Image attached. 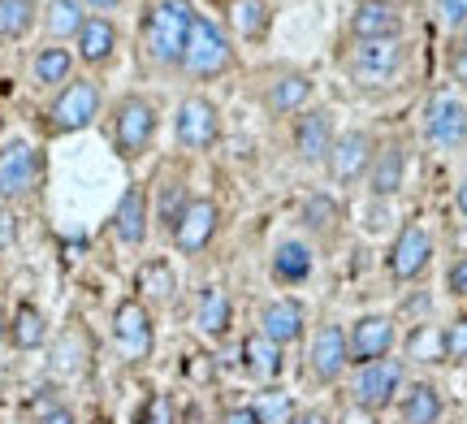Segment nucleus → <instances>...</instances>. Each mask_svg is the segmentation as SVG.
Masks as SVG:
<instances>
[{
    "label": "nucleus",
    "instance_id": "nucleus-10",
    "mask_svg": "<svg viewBox=\"0 0 467 424\" xmlns=\"http://www.w3.org/2000/svg\"><path fill=\"white\" fill-rule=\"evenodd\" d=\"M399 346V321L385 316V312H364L359 321H350L347 329V351H350V368H364L377 359H389Z\"/></svg>",
    "mask_w": 467,
    "mask_h": 424
},
{
    "label": "nucleus",
    "instance_id": "nucleus-6",
    "mask_svg": "<svg viewBox=\"0 0 467 424\" xmlns=\"http://www.w3.org/2000/svg\"><path fill=\"white\" fill-rule=\"evenodd\" d=\"M402 386H407V359H377V364H364L355 368L350 377V403L355 408H368V411H389L399 403Z\"/></svg>",
    "mask_w": 467,
    "mask_h": 424
},
{
    "label": "nucleus",
    "instance_id": "nucleus-35",
    "mask_svg": "<svg viewBox=\"0 0 467 424\" xmlns=\"http://www.w3.org/2000/svg\"><path fill=\"white\" fill-rule=\"evenodd\" d=\"M251 411H255V420L260 424H290L295 420V403H290V394H282V390L255 394Z\"/></svg>",
    "mask_w": 467,
    "mask_h": 424
},
{
    "label": "nucleus",
    "instance_id": "nucleus-7",
    "mask_svg": "<svg viewBox=\"0 0 467 424\" xmlns=\"http://www.w3.org/2000/svg\"><path fill=\"white\" fill-rule=\"evenodd\" d=\"M100 104H104V91L96 78H69L57 100L48 104V130L52 135H78L87 130L91 121L100 118Z\"/></svg>",
    "mask_w": 467,
    "mask_h": 424
},
{
    "label": "nucleus",
    "instance_id": "nucleus-42",
    "mask_svg": "<svg viewBox=\"0 0 467 424\" xmlns=\"http://www.w3.org/2000/svg\"><path fill=\"white\" fill-rule=\"evenodd\" d=\"M17 243V221L9 212V204H0V252H9Z\"/></svg>",
    "mask_w": 467,
    "mask_h": 424
},
{
    "label": "nucleus",
    "instance_id": "nucleus-29",
    "mask_svg": "<svg viewBox=\"0 0 467 424\" xmlns=\"http://www.w3.org/2000/svg\"><path fill=\"white\" fill-rule=\"evenodd\" d=\"M303 230L317 238H334L337 234V221H342V204H337L334 191H312L307 200H303Z\"/></svg>",
    "mask_w": 467,
    "mask_h": 424
},
{
    "label": "nucleus",
    "instance_id": "nucleus-47",
    "mask_svg": "<svg viewBox=\"0 0 467 424\" xmlns=\"http://www.w3.org/2000/svg\"><path fill=\"white\" fill-rule=\"evenodd\" d=\"M126 0H83V9H96V14H109V9H121Z\"/></svg>",
    "mask_w": 467,
    "mask_h": 424
},
{
    "label": "nucleus",
    "instance_id": "nucleus-50",
    "mask_svg": "<svg viewBox=\"0 0 467 424\" xmlns=\"http://www.w3.org/2000/svg\"><path fill=\"white\" fill-rule=\"evenodd\" d=\"M91 424H109V420H91Z\"/></svg>",
    "mask_w": 467,
    "mask_h": 424
},
{
    "label": "nucleus",
    "instance_id": "nucleus-16",
    "mask_svg": "<svg viewBox=\"0 0 467 424\" xmlns=\"http://www.w3.org/2000/svg\"><path fill=\"white\" fill-rule=\"evenodd\" d=\"M347 31L350 39H407V9L399 0H355Z\"/></svg>",
    "mask_w": 467,
    "mask_h": 424
},
{
    "label": "nucleus",
    "instance_id": "nucleus-18",
    "mask_svg": "<svg viewBox=\"0 0 467 424\" xmlns=\"http://www.w3.org/2000/svg\"><path fill=\"white\" fill-rule=\"evenodd\" d=\"M317 100V78L307 69H277L265 83V109L273 118H299Z\"/></svg>",
    "mask_w": 467,
    "mask_h": 424
},
{
    "label": "nucleus",
    "instance_id": "nucleus-51",
    "mask_svg": "<svg viewBox=\"0 0 467 424\" xmlns=\"http://www.w3.org/2000/svg\"><path fill=\"white\" fill-rule=\"evenodd\" d=\"M441 424H454V420H441Z\"/></svg>",
    "mask_w": 467,
    "mask_h": 424
},
{
    "label": "nucleus",
    "instance_id": "nucleus-3",
    "mask_svg": "<svg viewBox=\"0 0 467 424\" xmlns=\"http://www.w3.org/2000/svg\"><path fill=\"white\" fill-rule=\"evenodd\" d=\"M238 66V44L234 35L221 26L217 17L195 14L191 22V35H186V52H182V74L191 83H213L221 74H230Z\"/></svg>",
    "mask_w": 467,
    "mask_h": 424
},
{
    "label": "nucleus",
    "instance_id": "nucleus-8",
    "mask_svg": "<svg viewBox=\"0 0 467 424\" xmlns=\"http://www.w3.org/2000/svg\"><path fill=\"white\" fill-rule=\"evenodd\" d=\"M433 255H437V243H433V234H429V225L407 221L399 234H394L389 252H385V269H389L394 282L411 286V282H420L424 273L433 269Z\"/></svg>",
    "mask_w": 467,
    "mask_h": 424
},
{
    "label": "nucleus",
    "instance_id": "nucleus-39",
    "mask_svg": "<svg viewBox=\"0 0 467 424\" xmlns=\"http://www.w3.org/2000/svg\"><path fill=\"white\" fill-rule=\"evenodd\" d=\"M31 411L39 416V424H78L74 420V411H69L66 403H57V398H39Z\"/></svg>",
    "mask_w": 467,
    "mask_h": 424
},
{
    "label": "nucleus",
    "instance_id": "nucleus-33",
    "mask_svg": "<svg viewBox=\"0 0 467 424\" xmlns=\"http://www.w3.org/2000/svg\"><path fill=\"white\" fill-rule=\"evenodd\" d=\"M191 200H195V195L186 191V182H165V187H161V195H156V221H161L165 234H173V225L182 221Z\"/></svg>",
    "mask_w": 467,
    "mask_h": 424
},
{
    "label": "nucleus",
    "instance_id": "nucleus-48",
    "mask_svg": "<svg viewBox=\"0 0 467 424\" xmlns=\"http://www.w3.org/2000/svg\"><path fill=\"white\" fill-rule=\"evenodd\" d=\"M9 338V316H5V312H0V342Z\"/></svg>",
    "mask_w": 467,
    "mask_h": 424
},
{
    "label": "nucleus",
    "instance_id": "nucleus-2",
    "mask_svg": "<svg viewBox=\"0 0 467 424\" xmlns=\"http://www.w3.org/2000/svg\"><path fill=\"white\" fill-rule=\"evenodd\" d=\"M195 0H151L143 14V57L156 69H178L186 52V35L195 22Z\"/></svg>",
    "mask_w": 467,
    "mask_h": 424
},
{
    "label": "nucleus",
    "instance_id": "nucleus-23",
    "mask_svg": "<svg viewBox=\"0 0 467 424\" xmlns=\"http://www.w3.org/2000/svg\"><path fill=\"white\" fill-rule=\"evenodd\" d=\"M113 234L121 247H143V238H148V191L130 182V187L121 191V200L113 208Z\"/></svg>",
    "mask_w": 467,
    "mask_h": 424
},
{
    "label": "nucleus",
    "instance_id": "nucleus-9",
    "mask_svg": "<svg viewBox=\"0 0 467 424\" xmlns=\"http://www.w3.org/2000/svg\"><path fill=\"white\" fill-rule=\"evenodd\" d=\"M39 173H44V160L31 139H5L0 143V204L31 200L39 187Z\"/></svg>",
    "mask_w": 467,
    "mask_h": 424
},
{
    "label": "nucleus",
    "instance_id": "nucleus-19",
    "mask_svg": "<svg viewBox=\"0 0 467 424\" xmlns=\"http://www.w3.org/2000/svg\"><path fill=\"white\" fill-rule=\"evenodd\" d=\"M217 230H221V204L217 200H208V195H195L191 204H186V212H182V221L173 225V247L182 255H200L213 238H217Z\"/></svg>",
    "mask_w": 467,
    "mask_h": 424
},
{
    "label": "nucleus",
    "instance_id": "nucleus-24",
    "mask_svg": "<svg viewBox=\"0 0 467 424\" xmlns=\"http://www.w3.org/2000/svg\"><path fill=\"white\" fill-rule=\"evenodd\" d=\"M74 44H78L74 61H83V66L100 69V66H109V61L117 57V26L104 14H87L83 31L74 35Z\"/></svg>",
    "mask_w": 467,
    "mask_h": 424
},
{
    "label": "nucleus",
    "instance_id": "nucleus-45",
    "mask_svg": "<svg viewBox=\"0 0 467 424\" xmlns=\"http://www.w3.org/2000/svg\"><path fill=\"white\" fill-rule=\"evenodd\" d=\"M454 208H459V217L467 221V173L454 182Z\"/></svg>",
    "mask_w": 467,
    "mask_h": 424
},
{
    "label": "nucleus",
    "instance_id": "nucleus-36",
    "mask_svg": "<svg viewBox=\"0 0 467 424\" xmlns=\"http://www.w3.org/2000/svg\"><path fill=\"white\" fill-rule=\"evenodd\" d=\"M441 359L446 364H467V316L441 325Z\"/></svg>",
    "mask_w": 467,
    "mask_h": 424
},
{
    "label": "nucleus",
    "instance_id": "nucleus-43",
    "mask_svg": "<svg viewBox=\"0 0 467 424\" xmlns=\"http://www.w3.org/2000/svg\"><path fill=\"white\" fill-rule=\"evenodd\" d=\"M334 424H381V420H377V411L355 408V403H350V408L337 411V420H334Z\"/></svg>",
    "mask_w": 467,
    "mask_h": 424
},
{
    "label": "nucleus",
    "instance_id": "nucleus-13",
    "mask_svg": "<svg viewBox=\"0 0 467 424\" xmlns=\"http://www.w3.org/2000/svg\"><path fill=\"white\" fill-rule=\"evenodd\" d=\"M407 173H411V143L402 135L377 139V152L368 165V195L372 200H394L407 187Z\"/></svg>",
    "mask_w": 467,
    "mask_h": 424
},
{
    "label": "nucleus",
    "instance_id": "nucleus-20",
    "mask_svg": "<svg viewBox=\"0 0 467 424\" xmlns=\"http://www.w3.org/2000/svg\"><path fill=\"white\" fill-rule=\"evenodd\" d=\"M303 329H307V307H303L299 299L282 295V299H268V304L260 307V334H265L268 342H277L282 351L303 338Z\"/></svg>",
    "mask_w": 467,
    "mask_h": 424
},
{
    "label": "nucleus",
    "instance_id": "nucleus-44",
    "mask_svg": "<svg viewBox=\"0 0 467 424\" xmlns=\"http://www.w3.org/2000/svg\"><path fill=\"white\" fill-rule=\"evenodd\" d=\"M217 424H260V420H255V411H251V408H230Z\"/></svg>",
    "mask_w": 467,
    "mask_h": 424
},
{
    "label": "nucleus",
    "instance_id": "nucleus-49",
    "mask_svg": "<svg viewBox=\"0 0 467 424\" xmlns=\"http://www.w3.org/2000/svg\"><path fill=\"white\" fill-rule=\"evenodd\" d=\"M459 44H467V31H463V35H459Z\"/></svg>",
    "mask_w": 467,
    "mask_h": 424
},
{
    "label": "nucleus",
    "instance_id": "nucleus-22",
    "mask_svg": "<svg viewBox=\"0 0 467 424\" xmlns=\"http://www.w3.org/2000/svg\"><path fill=\"white\" fill-rule=\"evenodd\" d=\"M317 269V252H312V243H303V238H285L273 247L268 255V273H273V282L277 286H303L307 277Z\"/></svg>",
    "mask_w": 467,
    "mask_h": 424
},
{
    "label": "nucleus",
    "instance_id": "nucleus-46",
    "mask_svg": "<svg viewBox=\"0 0 467 424\" xmlns=\"http://www.w3.org/2000/svg\"><path fill=\"white\" fill-rule=\"evenodd\" d=\"M290 424H334V420H329L325 411H317V408H312V411H299V416H295V420H290Z\"/></svg>",
    "mask_w": 467,
    "mask_h": 424
},
{
    "label": "nucleus",
    "instance_id": "nucleus-25",
    "mask_svg": "<svg viewBox=\"0 0 467 424\" xmlns=\"http://www.w3.org/2000/svg\"><path fill=\"white\" fill-rule=\"evenodd\" d=\"M238 356H243V373H247L251 381H260V386H273V381L282 377V368H285L282 346H277V342H268L260 329L243 338Z\"/></svg>",
    "mask_w": 467,
    "mask_h": 424
},
{
    "label": "nucleus",
    "instance_id": "nucleus-17",
    "mask_svg": "<svg viewBox=\"0 0 467 424\" xmlns=\"http://www.w3.org/2000/svg\"><path fill=\"white\" fill-rule=\"evenodd\" d=\"M307 368L317 377L320 386H334L350 373V351H347V329L337 321L317 325L312 334V346H307Z\"/></svg>",
    "mask_w": 467,
    "mask_h": 424
},
{
    "label": "nucleus",
    "instance_id": "nucleus-4",
    "mask_svg": "<svg viewBox=\"0 0 467 424\" xmlns=\"http://www.w3.org/2000/svg\"><path fill=\"white\" fill-rule=\"evenodd\" d=\"M156 126H161V113H156V104H151L148 96H139V91L121 96V100L113 104V121H109L113 152L121 156L126 165H134V160H139V156L151 148Z\"/></svg>",
    "mask_w": 467,
    "mask_h": 424
},
{
    "label": "nucleus",
    "instance_id": "nucleus-41",
    "mask_svg": "<svg viewBox=\"0 0 467 424\" xmlns=\"http://www.w3.org/2000/svg\"><path fill=\"white\" fill-rule=\"evenodd\" d=\"M451 78L459 91H467V44H454L451 48Z\"/></svg>",
    "mask_w": 467,
    "mask_h": 424
},
{
    "label": "nucleus",
    "instance_id": "nucleus-14",
    "mask_svg": "<svg viewBox=\"0 0 467 424\" xmlns=\"http://www.w3.org/2000/svg\"><path fill=\"white\" fill-rule=\"evenodd\" d=\"M372 152H377V135H368L364 126L337 130L334 148H329V160H325V173L334 178L337 187H355L359 178H368Z\"/></svg>",
    "mask_w": 467,
    "mask_h": 424
},
{
    "label": "nucleus",
    "instance_id": "nucleus-34",
    "mask_svg": "<svg viewBox=\"0 0 467 424\" xmlns=\"http://www.w3.org/2000/svg\"><path fill=\"white\" fill-rule=\"evenodd\" d=\"M35 0H0V39H22L35 26Z\"/></svg>",
    "mask_w": 467,
    "mask_h": 424
},
{
    "label": "nucleus",
    "instance_id": "nucleus-27",
    "mask_svg": "<svg viewBox=\"0 0 467 424\" xmlns=\"http://www.w3.org/2000/svg\"><path fill=\"white\" fill-rule=\"evenodd\" d=\"M134 299H143V304H173V295H178V277H173V264L169 260H143L139 273H134Z\"/></svg>",
    "mask_w": 467,
    "mask_h": 424
},
{
    "label": "nucleus",
    "instance_id": "nucleus-15",
    "mask_svg": "<svg viewBox=\"0 0 467 424\" xmlns=\"http://www.w3.org/2000/svg\"><path fill=\"white\" fill-rule=\"evenodd\" d=\"M113 342L130 364H143V359L151 356L156 325H151V312L143 299H121V304L113 307Z\"/></svg>",
    "mask_w": 467,
    "mask_h": 424
},
{
    "label": "nucleus",
    "instance_id": "nucleus-12",
    "mask_svg": "<svg viewBox=\"0 0 467 424\" xmlns=\"http://www.w3.org/2000/svg\"><path fill=\"white\" fill-rule=\"evenodd\" d=\"M337 139V126H334V113L329 109H303L295 126H290V148H295V160L307 165V170H325V160H329V148H334Z\"/></svg>",
    "mask_w": 467,
    "mask_h": 424
},
{
    "label": "nucleus",
    "instance_id": "nucleus-1",
    "mask_svg": "<svg viewBox=\"0 0 467 424\" xmlns=\"http://www.w3.org/2000/svg\"><path fill=\"white\" fill-rule=\"evenodd\" d=\"M411 66V44L407 39H350L342 57V74L359 91H385L402 83V74Z\"/></svg>",
    "mask_w": 467,
    "mask_h": 424
},
{
    "label": "nucleus",
    "instance_id": "nucleus-28",
    "mask_svg": "<svg viewBox=\"0 0 467 424\" xmlns=\"http://www.w3.org/2000/svg\"><path fill=\"white\" fill-rule=\"evenodd\" d=\"M31 78L39 87H61L74 78V52L66 48V44H44V48H35L31 57Z\"/></svg>",
    "mask_w": 467,
    "mask_h": 424
},
{
    "label": "nucleus",
    "instance_id": "nucleus-26",
    "mask_svg": "<svg viewBox=\"0 0 467 424\" xmlns=\"http://www.w3.org/2000/svg\"><path fill=\"white\" fill-rule=\"evenodd\" d=\"M195 325H200L203 338H225L234 325V299L221 286H203L200 299H195Z\"/></svg>",
    "mask_w": 467,
    "mask_h": 424
},
{
    "label": "nucleus",
    "instance_id": "nucleus-32",
    "mask_svg": "<svg viewBox=\"0 0 467 424\" xmlns=\"http://www.w3.org/2000/svg\"><path fill=\"white\" fill-rule=\"evenodd\" d=\"M234 26L247 44H260L268 39V26H273V5L268 0H234Z\"/></svg>",
    "mask_w": 467,
    "mask_h": 424
},
{
    "label": "nucleus",
    "instance_id": "nucleus-21",
    "mask_svg": "<svg viewBox=\"0 0 467 424\" xmlns=\"http://www.w3.org/2000/svg\"><path fill=\"white\" fill-rule=\"evenodd\" d=\"M399 424H441L446 420V394L437 381H407L399 394Z\"/></svg>",
    "mask_w": 467,
    "mask_h": 424
},
{
    "label": "nucleus",
    "instance_id": "nucleus-40",
    "mask_svg": "<svg viewBox=\"0 0 467 424\" xmlns=\"http://www.w3.org/2000/svg\"><path fill=\"white\" fill-rule=\"evenodd\" d=\"M446 295H451V299H463V304H467V255H459L451 269H446Z\"/></svg>",
    "mask_w": 467,
    "mask_h": 424
},
{
    "label": "nucleus",
    "instance_id": "nucleus-38",
    "mask_svg": "<svg viewBox=\"0 0 467 424\" xmlns=\"http://www.w3.org/2000/svg\"><path fill=\"white\" fill-rule=\"evenodd\" d=\"M437 17H441V26L454 35L467 31V0H437Z\"/></svg>",
    "mask_w": 467,
    "mask_h": 424
},
{
    "label": "nucleus",
    "instance_id": "nucleus-5",
    "mask_svg": "<svg viewBox=\"0 0 467 424\" xmlns=\"http://www.w3.org/2000/svg\"><path fill=\"white\" fill-rule=\"evenodd\" d=\"M420 135L433 152H463L467 148V100L459 91H437L424 100Z\"/></svg>",
    "mask_w": 467,
    "mask_h": 424
},
{
    "label": "nucleus",
    "instance_id": "nucleus-31",
    "mask_svg": "<svg viewBox=\"0 0 467 424\" xmlns=\"http://www.w3.org/2000/svg\"><path fill=\"white\" fill-rule=\"evenodd\" d=\"M83 22H87L83 0H48L44 5V31L52 35V44L74 39V35L83 31Z\"/></svg>",
    "mask_w": 467,
    "mask_h": 424
},
{
    "label": "nucleus",
    "instance_id": "nucleus-11",
    "mask_svg": "<svg viewBox=\"0 0 467 424\" xmlns=\"http://www.w3.org/2000/svg\"><path fill=\"white\" fill-rule=\"evenodd\" d=\"M173 139L186 152H208L221 139V109L208 96H182L173 109Z\"/></svg>",
    "mask_w": 467,
    "mask_h": 424
},
{
    "label": "nucleus",
    "instance_id": "nucleus-37",
    "mask_svg": "<svg viewBox=\"0 0 467 424\" xmlns=\"http://www.w3.org/2000/svg\"><path fill=\"white\" fill-rule=\"evenodd\" d=\"M139 424H178V411H173V398L169 394H151L143 411H139Z\"/></svg>",
    "mask_w": 467,
    "mask_h": 424
},
{
    "label": "nucleus",
    "instance_id": "nucleus-30",
    "mask_svg": "<svg viewBox=\"0 0 467 424\" xmlns=\"http://www.w3.org/2000/svg\"><path fill=\"white\" fill-rule=\"evenodd\" d=\"M9 342L17 351H39L48 342V321L35 304H17L14 316H9Z\"/></svg>",
    "mask_w": 467,
    "mask_h": 424
}]
</instances>
